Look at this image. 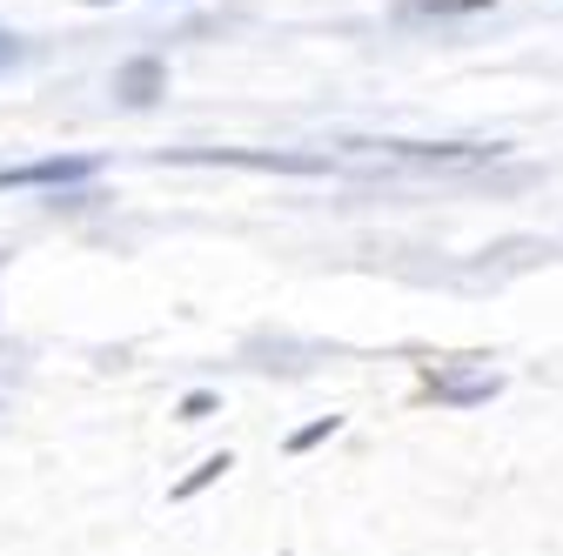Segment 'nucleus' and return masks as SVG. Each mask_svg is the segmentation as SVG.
Segmentation results:
<instances>
[{"label":"nucleus","instance_id":"nucleus-1","mask_svg":"<svg viewBox=\"0 0 563 556\" xmlns=\"http://www.w3.org/2000/svg\"><path fill=\"white\" fill-rule=\"evenodd\" d=\"M101 175L95 155H47V162H21V168H0V194H21V188H88Z\"/></svg>","mask_w":563,"mask_h":556},{"label":"nucleus","instance_id":"nucleus-2","mask_svg":"<svg viewBox=\"0 0 563 556\" xmlns=\"http://www.w3.org/2000/svg\"><path fill=\"white\" fill-rule=\"evenodd\" d=\"M162 88H168L162 54H134V60H121V67H114V101H121V108H148Z\"/></svg>","mask_w":563,"mask_h":556},{"label":"nucleus","instance_id":"nucleus-3","mask_svg":"<svg viewBox=\"0 0 563 556\" xmlns=\"http://www.w3.org/2000/svg\"><path fill=\"white\" fill-rule=\"evenodd\" d=\"M476 14H497V0H402L396 8L402 27H450V21H476Z\"/></svg>","mask_w":563,"mask_h":556},{"label":"nucleus","instance_id":"nucleus-4","mask_svg":"<svg viewBox=\"0 0 563 556\" xmlns=\"http://www.w3.org/2000/svg\"><path fill=\"white\" fill-rule=\"evenodd\" d=\"M175 162H229V168H296V175L322 168V162H302V155H242V148H181Z\"/></svg>","mask_w":563,"mask_h":556},{"label":"nucleus","instance_id":"nucleus-5","mask_svg":"<svg viewBox=\"0 0 563 556\" xmlns=\"http://www.w3.org/2000/svg\"><path fill=\"white\" fill-rule=\"evenodd\" d=\"M222 469H235V463H229V456H208V463H201V469H195V476H188V482H175V503H188V497H195V490H208V482H216V476H222Z\"/></svg>","mask_w":563,"mask_h":556},{"label":"nucleus","instance_id":"nucleus-6","mask_svg":"<svg viewBox=\"0 0 563 556\" xmlns=\"http://www.w3.org/2000/svg\"><path fill=\"white\" fill-rule=\"evenodd\" d=\"M335 430H342V415H322V423H309V430H296V436H289V449L302 456V449H316V443H322V436H335Z\"/></svg>","mask_w":563,"mask_h":556},{"label":"nucleus","instance_id":"nucleus-7","mask_svg":"<svg viewBox=\"0 0 563 556\" xmlns=\"http://www.w3.org/2000/svg\"><path fill=\"white\" fill-rule=\"evenodd\" d=\"M27 60V41L14 34V27H0V75H8V67H21Z\"/></svg>","mask_w":563,"mask_h":556},{"label":"nucleus","instance_id":"nucleus-8","mask_svg":"<svg viewBox=\"0 0 563 556\" xmlns=\"http://www.w3.org/2000/svg\"><path fill=\"white\" fill-rule=\"evenodd\" d=\"M208 409H216V396H188V402H181V423H201Z\"/></svg>","mask_w":563,"mask_h":556},{"label":"nucleus","instance_id":"nucleus-9","mask_svg":"<svg viewBox=\"0 0 563 556\" xmlns=\"http://www.w3.org/2000/svg\"><path fill=\"white\" fill-rule=\"evenodd\" d=\"M88 8H128V0H88ZM148 8H162V0H148Z\"/></svg>","mask_w":563,"mask_h":556}]
</instances>
